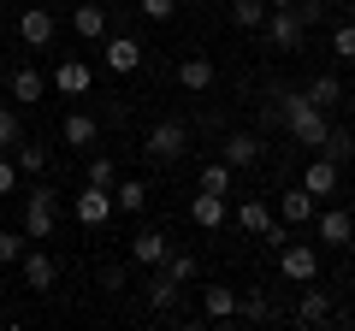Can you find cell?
I'll return each mask as SVG.
<instances>
[{"mask_svg":"<svg viewBox=\"0 0 355 331\" xmlns=\"http://www.w3.org/2000/svg\"><path fill=\"white\" fill-rule=\"evenodd\" d=\"M279 118H284V130H291L302 148H320L326 130H331V113H320L308 95H279Z\"/></svg>","mask_w":355,"mask_h":331,"instance_id":"1","label":"cell"},{"mask_svg":"<svg viewBox=\"0 0 355 331\" xmlns=\"http://www.w3.org/2000/svg\"><path fill=\"white\" fill-rule=\"evenodd\" d=\"M53 231H60V195H53L48 184H36V190L24 195V237L30 242H48Z\"/></svg>","mask_w":355,"mask_h":331,"instance_id":"2","label":"cell"},{"mask_svg":"<svg viewBox=\"0 0 355 331\" xmlns=\"http://www.w3.org/2000/svg\"><path fill=\"white\" fill-rule=\"evenodd\" d=\"M184 148H190V125H184V118H160V125L148 130V142H142L148 160H178Z\"/></svg>","mask_w":355,"mask_h":331,"instance_id":"3","label":"cell"},{"mask_svg":"<svg viewBox=\"0 0 355 331\" xmlns=\"http://www.w3.org/2000/svg\"><path fill=\"white\" fill-rule=\"evenodd\" d=\"M279 272L291 284H314L320 278V249L314 242H279Z\"/></svg>","mask_w":355,"mask_h":331,"instance_id":"4","label":"cell"},{"mask_svg":"<svg viewBox=\"0 0 355 331\" xmlns=\"http://www.w3.org/2000/svg\"><path fill=\"white\" fill-rule=\"evenodd\" d=\"M261 30H266V42H272L279 53H291V48L302 53V36H308V30H302V18H296L291 6H266V24H261Z\"/></svg>","mask_w":355,"mask_h":331,"instance_id":"5","label":"cell"},{"mask_svg":"<svg viewBox=\"0 0 355 331\" xmlns=\"http://www.w3.org/2000/svg\"><path fill=\"white\" fill-rule=\"evenodd\" d=\"M314 231L326 249H349L355 242V213L349 207H326V213H314Z\"/></svg>","mask_w":355,"mask_h":331,"instance_id":"6","label":"cell"},{"mask_svg":"<svg viewBox=\"0 0 355 331\" xmlns=\"http://www.w3.org/2000/svg\"><path fill=\"white\" fill-rule=\"evenodd\" d=\"M71 213L83 219V225H107V219L119 213V207H113V190H101V184H83V195L71 202Z\"/></svg>","mask_w":355,"mask_h":331,"instance_id":"7","label":"cell"},{"mask_svg":"<svg viewBox=\"0 0 355 331\" xmlns=\"http://www.w3.org/2000/svg\"><path fill=\"white\" fill-rule=\"evenodd\" d=\"M18 272H24L30 290H53V284H60V260L42 255V249H24V255H18Z\"/></svg>","mask_w":355,"mask_h":331,"instance_id":"8","label":"cell"},{"mask_svg":"<svg viewBox=\"0 0 355 331\" xmlns=\"http://www.w3.org/2000/svg\"><path fill=\"white\" fill-rule=\"evenodd\" d=\"M166 255H172V237H166V231H137V237H130V260H137V267H166Z\"/></svg>","mask_w":355,"mask_h":331,"instance_id":"9","label":"cell"},{"mask_svg":"<svg viewBox=\"0 0 355 331\" xmlns=\"http://www.w3.org/2000/svg\"><path fill=\"white\" fill-rule=\"evenodd\" d=\"M225 219H231V202H225V195L196 190V202H190V225H196V231H219Z\"/></svg>","mask_w":355,"mask_h":331,"instance_id":"10","label":"cell"},{"mask_svg":"<svg viewBox=\"0 0 355 331\" xmlns=\"http://www.w3.org/2000/svg\"><path fill=\"white\" fill-rule=\"evenodd\" d=\"M42 89H48V77H42L36 65H12V77H6V95H12L18 107H30V101H42Z\"/></svg>","mask_w":355,"mask_h":331,"instance_id":"11","label":"cell"},{"mask_svg":"<svg viewBox=\"0 0 355 331\" xmlns=\"http://www.w3.org/2000/svg\"><path fill=\"white\" fill-rule=\"evenodd\" d=\"M18 36H24V48H48V42H53V12H48V6H24Z\"/></svg>","mask_w":355,"mask_h":331,"instance_id":"12","label":"cell"},{"mask_svg":"<svg viewBox=\"0 0 355 331\" xmlns=\"http://www.w3.org/2000/svg\"><path fill=\"white\" fill-rule=\"evenodd\" d=\"M60 142H65V148H95V142H101V118L71 113V118L60 125Z\"/></svg>","mask_w":355,"mask_h":331,"instance_id":"13","label":"cell"},{"mask_svg":"<svg viewBox=\"0 0 355 331\" xmlns=\"http://www.w3.org/2000/svg\"><path fill=\"white\" fill-rule=\"evenodd\" d=\"M338 184H343V166H331L326 154L302 172V190H308V195H338Z\"/></svg>","mask_w":355,"mask_h":331,"instance_id":"14","label":"cell"},{"mask_svg":"<svg viewBox=\"0 0 355 331\" xmlns=\"http://www.w3.org/2000/svg\"><path fill=\"white\" fill-rule=\"evenodd\" d=\"M231 219H237V225H243V237H261V231L272 225V219H279V213H272V207H266V202H254V195H243V202L231 207Z\"/></svg>","mask_w":355,"mask_h":331,"instance_id":"15","label":"cell"},{"mask_svg":"<svg viewBox=\"0 0 355 331\" xmlns=\"http://www.w3.org/2000/svg\"><path fill=\"white\" fill-rule=\"evenodd\" d=\"M137 65H142V42L137 36H107V71L125 77V71H137Z\"/></svg>","mask_w":355,"mask_h":331,"instance_id":"16","label":"cell"},{"mask_svg":"<svg viewBox=\"0 0 355 331\" xmlns=\"http://www.w3.org/2000/svg\"><path fill=\"white\" fill-rule=\"evenodd\" d=\"M178 83H184L190 95H207L214 89V60H207V53H190V60L178 65Z\"/></svg>","mask_w":355,"mask_h":331,"instance_id":"17","label":"cell"},{"mask_svg":"<svg viewBox=\"0 0 355 331\" xmlns=\"http://www.w3.org/2000/svg\"><path fill=\"white\" fill-rule=\"evenodd\" d=\"M53 83H60V95H89L95 71H89L83 60H60V65H53Z\"/></svg>","mask_w":355,"mask_h":331,"instance_id":"18","label":"cell"},{"mask_svg":"<svg viewBox=\"0 0 355 331\" xmlns=\"http://www.w3.org/2000/svg\"><path fill=\"white\" fill-rule=\"evenodd\" d=\"M254 160H261V136L231 130V136H225V166H231V172H243V166H254Z\"/></svg>","mask_w":355,"mask_h":331,"instance_id":"19","label":"cell"},{"mask_svg":"<svg viewBox=\"0 0 355 331\" xmlns=\"http://www.w3.org/2000/svg\"><path fill=\"white\" fill-rule=\"evenodd\" d=\"M71 30H77L83 42H101V36H107V6H95V0H83V6L71 12Z\"/></svg>","mask_w":355,"mask_h":331,"instance_id":"20","label":"cell"},{"mask_svg":"<svg viewBox=\"0 0 355 331\" xmlns=\"http://www.w3.org/2000/svg\"><path fill=\"white\" fill-rule=\"evenodd\" d=\"M202 314L207 319H237V290H231V284H207L202 290Z\"/></svg>","mask_w":355,"mask_h":331,"instance_id":"21","label":"cell"},{"mask_svg":"<svg viewBox=\"0 0 355 331\" xmlns=\"http://www.w3.org/2000/svg\"><path fill=\"white\" fill-rule=\"evenodd\" d=\"M320 154H326L331 166H349V160H355V130H349V125H331L326 142H320Z\"/></svg>","mask_w":355,"mask_h":331,"instance_id":"22","label":"cell"},{"mask_svg":"<svg viewBox=\"0 0 355 331\" xmlns=\"http://www.w3.org/2000/svg\"><path fill=\"white\" fill-rule=\"evenodd\" d=\"M302 95H308V101L320 107V113H331V107L343 101V77H331V71H320V77H314V83H308Z\"/></svg>","mask_w":355,"mask_h":331,"instance_id":"23","label":"cell"},{"mask_svg":"<svg viewBox=\"0 0 355 331\" xmlns=\"http://www.w3.org/2000/svg\"><path fill=\"white\" fill-rule=\"evenodd\" d=\"M279 219H284V225H308V219H314V195L296 184L291 195H279Z\"/></svg>","mask_w":355,"mask_h":331,"instance_id":"24","label":"cell"},{"mask_svg":"<svg viewBox=\"0 0 355 331\" xmlns=\"http://www.w3.org/2000/svg\"><path fill=\"white\" fill-rule=\"evenodd\" d=\"M113 207L119 213H142V207H148V184L142 178H119L113 184Z\"/></svg>","mask_w":355,"mask_h":331,"instance_id":"25","label":"cell"},{"mask_svg":"<svg viewBox=\"0 0 355 331\" xmlns=\"http://www.w3.org/2000/svg\"><path fill=\"white\" fill-rule=\"evenodd\" d=\"M178 290H184V284L166 278V272H160V278H148V307H154V314H172V307H178Z\"/></svg>","mask_w":355,"mask_h":331,"instance_id":"26","label":"cell"},{"mask_svg":"<svg viewBox=\"0 0 355 331\" xmlns=\"http://www.w3.org/2000/svg\"><path fill=\"white\" fill-rule=\"evenodd\" d=\"M12 166L24 172V178H42V172H48V148H42V142H18Z\"/></svg>","mask_w":355,"mask_h":331,"instance_id":"27","label":"cell"},{"mask_svg":"<svg viewBox=\"0 0 355 331\" xmlns=\"http://www.w3.org/2000/svg\"><path fill=\"white\" fill-rule=\"evenodd\" d=\"M296 319H302V325H320V319H331V296H326V290H308L302 302H296Z\"/></svg>","mask_w":355,"mask_h":331,"instance_id":"28","label":"cell"},{"mask_svg":"<svg viewBox=\"0 0 355 331\" xmlns=\"http://www.w3.org/2000/svg\"><path fill=\"white\" fill-rule=\"evenodd\" d=\"M196 190H207V195H231V166H225V160H207Z\"/></svg>","mask_w":355,"mask_h":331,"instance_id":"29","label":"cell"},{"mask_svg":"<svg viewBox=\"0 0 355 331\" xmlns=\"http://www.w3.org/2000/svg\"><path fill=\"white\" fill-rule=\"evenodd\" d=\"M196 272H202V260H196V255H184V249H172V255H166V278L196 284Z\"/></svg>","mask_w":355,"mask_h":331,"instance_id":"30","label":"cell"},{"mask_svg":"<svg viewBox=\"0 0 355 331\" xmlns=\"http://www.w3.org/2000/svg\"><path fill=\"white\" fill-rule=\"evenodd\" d=\"M231 24L237 30H261L266 24V0H237V6H231Z\"/></svg>","mask_w":355,"mask_h":331,"instance_id":"31","label":"cell"},{"mask_svg":"<svg viewBox=\"0 0 355 331\" xmlns=\"http://www.w3.org/2000/svg\"><path fill=\"white\" fill-rule=\"evenodd\" d=\"M24 142V125H18V107H0V154Z\"/></svg>","mask_w":355,"mask_h":331,"instance_id":"32","label":"cell"},{"mask_svg":"<svg viewBox=\"0 0 355 331\" xmlns=\"http://www.w3.org/2000/svg\"><path fill=\"white\" fill-rule=\"evenodd\" d=\"M24 249H30V237H24V231H0V267H12V260L24 255Z\"/></svg>","mask_w":355,"mask_h":331,"instance_id":"33","label":"cell"},{"mask_svg":"<svg viewBox=\"0 0 355 331\" xmlns=\"http://www.w3.org/2000/svg\"><path fill=\"white\" fill-rule=\"evenodd\" d=\"M89 184H101V190H113V184H119V166L107 160V154H95V160H89Z\"/></svg>","mask_w":355,"mask_h":331,"instance_id":"34","label":"cell"},{"mask_svg":"<svg viewBox=\"0 0 355 331\" xmlns=\"http://www.w3.org/2000/svg\"><path fill=\"white\" fill-rule=\"evenodd\" d=\"M291 12L302 18V30H308V24H326V12H331V6H326V0H296Z\"/></svg>","mask_w":355,"mask_h":331,"instance_id":"35","label":"cell"},{"mask_svg":"<svg viewBox=\"0 0 355 331\" xmlns=\"http://www.w3.org/2000/svg\"><path fill=\"white\" fill-rule=\"evenodd\" d=\"M331 53H338V60H355V24H338V30H331Z\"/></svg>","mask_w":355,"mask_h":331,"instance_id":"36","label":"cell"},{"mask_svg":"<svg viewBox=\"0 0 355 331\" xmlns=\"http://www.w3.org/2000/svg\"><path fill=\"white\" fill-rule=\"evenodd\" d=\"M137 12H142V18H154V24H166V18L178 12V0H137Z\"/></svg>","mask_w":355,"mask_h":331,"instance_id":"37","label":"cell"},{"mask_svg":"<svg viewBox=\"0 0 355 331\" xmlns=\"http://www.w3.org/2000/svg\"><path fill=\"white\" fill-rule=\"evenodd\" d=\"M101 290H107V296L125 290V267H119V260H107V267H101Z\"/></svg>","mask_w":355,"mask_h":331,"instance_id":"38","label":"cell"},{"mask_svg":"<svg viewBox=\"0 0 355 331\" xmlns=\"http://www.w3.org/2000/svg\"><path fill=\"white\" fill-rule=\"evenodd\" d=\"M237 314L243 319H266V296H237Z\"/></svg>","mask_w":355,"mask_h":331,"instance_id":"39","label":"cell"},{"mask_svg":"<svg viewBox=\"0 0 355 331\" xmlns=\"http://www.w3.org/2000/svg\"><path fill=\"white\" fill-rule=\"evenodd\" d=\"M18 190V166H12V154H0V195H12Z\"/></svg>","mask_w":355,"mask_h":331,"instance_id":"40","label":"cell"},{"mask_svg":"<svg viewBox=\"0 0 355 331\" xmlns=\"http://www.w3.org/2000/svg\"><path fill=\"white\" fill-rule=\"evenodd\" d=\"M266 6H296V0H266Z\"/></svg>","mask_w":355,"mask_h":331,"instance_id":"41","label":"cell"}]
</instances>
